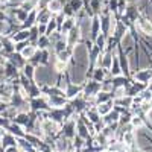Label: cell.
Masks as SVG:
<instances>
[{
  "instance_id": "6da1fadb",
  "label": "cell",
  "mask_w": 152,
  "mask_h": 152,
  "mask_svg": "<svg viewBox=\"0 0 152 152\" xmlns=\"http://www.w3.org/2000/svg\"><path fill=\"white\" fill-rule=\"evenodd\" d=\"M31 104V111H49L50 110V105H49V100H47V96L46 94H41L38 97H32L29 100Z\"/></svg>"
},
{
  "instance_id": "2e32d148",
  "label": "cell",
  "mask_w": 152,
  "mask_h": 152,
  "mask_svg": "<svg viewBox=\"0 0 152 152\" xmlns=\"http://www.w3.org/2000/svg\"><path fill=\"white\" fill-rule=\"evenodd\" d=\"M107 73H108V70H105L102 67H94V70L91 72L90 76H91V79H94L97 82H104L107 78Z\"/></svg>"
},
{
  "instance_id": "cb8c5ba5",
  "label": "cell",
  "mask_w": 152,
  "mask_h": 152,
  "mask_svg": "<svg viewBox=\"0 0 152 152\" xmlns=\"http://www.w3.org/2000/svg\"><path fill=\"white\" fill-rule=\"evenodd\" d=\"M55 31H58V24H56L55 17H52V20L47 23V32H46V35H50V34L55 32Z\"/></svg>"
},
{
  "instance_id": "7c38bea8",
  "label": "cell",
  "mask_w": 152,
  "mask_h": 152,
  "mask_svg": "<svg viewBox=\"0 0 152 152\" xmlns=\"http://www.w3.org/2000/svg\"><path fill=\"white\" fill-rule=\"evenodd\" d=\"M119 119H120V111L113 108L108 114H105V116L102 117V122L105 125H110V123H114V122H119Z\"/></svg>"
},
{
  "instance_id": "8fae6325",
  "label": "cell",
  "mask_w": 152,
  "mask_h": 152,
  "mask_svg": "<svg viewBox=\"0 0 152 152\" xmlns=\"http://www.w3.org/2000/svg\"><path fill=\"white\" fill-rule=\"evenodd\" d=\"M82 93V85H78V84H69V87L66 88V96L67 99H73L76 96H79Z\"/></svg>"
},
{
  "instance_id": "e0dca14e",
  "label": "cell",
  "mask_w": 152,
  "mask_h": 152,
  "mask_svg": "<svg viewBox=\"0 0 152 152\" xmlns=\"http://www.w3.org/2000/svg\"><path fill=\"white\" fill-rule=\"evenodd\" d=\"M29 120H31V113H24V111H20L17 116L14 117V120L12 122H15V123H18V125H21L23 128H26V125L29 123Z\"/></svg>"
},
{
  "instance_id": "7402d4cb",
  "label": "cell",
  "mask_w": 152,
  "mask_h": 152,
  "mask_svg": "<svg viewBox=\"0 0 152 152\" xmlns=\"http://www.w3.org/2000/svg\"><path fill=\"white\" fill-rule=\"evenodd\" d=\"M35 46L38 49H49L50 47V40H49V37L47 35H40L38 37V40L35 43Z\"/></svg>"
},
{
  "instance_id": "3957f363",
  "label": "cell",
  "mask_w": 152,
  "mask_h": 152,
  "mask_svg": "<svg viewBox=\"0 0 152 152\" xmlns=\"http://www.w3.org/2000/svg\"><path fill=\"white\" fill-rule=\"evenodd\" d=\"M72 149H75V148H73V143H72L70 138L61 135V134L55 138V143H53L55 152H67V151H72Z\"/></svg>"
},
{
  "instance_id": "7a4b0ae2",
  "label": "cell",
  "mask_w": 152,
  "mask_h": 152,
  "mask_svg": "<svg viewBox=\"0 0 152 152\" xmlns=\"http://www.w3.org/2000/svg\"><path fill=\"white\" fill-rule=\"evenodd\" d=\"M100 84L102 82H97L94 79H88L82 84V94L84 97H90V96H96L100 91Z\"/></svg>"
},
{
  "instance_id": "44dd1931",
  "label": "cell",
  "mask_w": 152,
  "mask_h": 152,
  "mask_svg": "<svg viewBox=\"0 0 152 152\" xmlns=\"http://www.w3.org/2000/svg\"><path fill=\"white\" fill-rule=\"evenodd\" d=\"M35 69H37V67H35L34 64H31V62L28 61V64L21 69V73H23L24 76H26L28 79L34 81V78H35Z\"/></svg>"
},
{
  "instance_id": "d6986e66",
  "label": "cell",
  "mask_w": 152,
  "mask_h": 152,
  "mask_svg": "<svg viewBox=\"0 0 152 152\" xmlns=\"http://www.w3.org/2000/svg\"><path fill=\"white\" fill-rule=\"evenodd\" d=\"M76 135H79V137H82V138L90 137V131H88L87 125H85L81 119H78V122H76Z\"/></svg>"
},
{
  "instance_id": "4dcf8cb0",
  "label": "cell",
  "mask_w": 152,
  "mask_h": 152,
  "mask_svg": "<svg viewBox=\"0 0 152 152\" xmlns=\"http://www.w3.org/2000/svg\"><path fill=\"white\" fill-rule=\"evenodd\" d=\"M37 152H40V151H37Z\"/></svg>"
},
{
  "instance_id": "52a82bcc",
  "label": "cell",
  "mask_w": 152,
  "mask_h": 152,
  "mask_svg": "<svg viewBox=\"0 0 152 152\" xmlns=\"http://www.w3.org/2000/svg\"><path fill=\"white\" fill-rule=\"evenodd\" d=\"M6 131H8L9 134H12V135H15L17 138H20V137H24V135H26V129H24L21 125L15 123V122H11V123L8 125Z\"/></svg>"
},
{
  "instance_id": "8992f818",
  "label": "cell",
  "mask_w": 152,
  "mask_h": 152,
  "mask_svg": "<svg viewBox=\"0 0 152 152\" xmlns=\"http://www.w3.org/2000/svg\"><path fill=\"white\" fill-rule=\"evenodd\" d=\"M8 61L11 62V64H14L17 69H23L24 66L28 64V59H26V58H23V55H21L20 52H14V53H11Z\"/></svg>"
},
{
  "instance_id": "f546056e",
  "label": "cell",
  "mask_w": 152,
  "mask_h": 152,
  "mask_svg": "<svg viewBox=\"0 0 152 152\" xmlns=\"http://www.w3.org/2000/svg\"><path fill=\"white\" fill-rule=\"evenodd\" d=\"M0 102H2V99H0Z\"/></svg>"
},
{
  "instance_id": "30bf717a",
  "label": "cell",
  "mask_w": 152,
  "mask_h": 152,
  "mask_svg": "<svg viewBox=\"0 0 152 152\" xmlns=\"http://www.w3.org/2000/svg\"><path fill=\"white\" fill-rule=\"evenodd\" d=\"M46 8L52 12L53 15H56V14H59V12H62V9H64V0H49Z\"/></svg>"
},
{
  "instance_id": "9a60e30c",
  "label": "cell",
  "mask_w": 152,
  "mask_h": 152,
  "mask_svg": "<svg viewBox=\"0 0 152 152\" xmlns=\"http://www.w3.org/2000/svg\"><path fill=\"white\" fill-rule=\"evenodd\" d=\"M96 108H97V113L100 114V117H104L105 114H108L114 108V102H113V99H110V100H107V102H104V104L96 105Z\"/></svg>"
},
{
  "instance_id": "ba28073f",
  "label": "cell",
  "mask_w": 152,
  "mask_h": 152,
  "mask_svg": "<svg viewBox=\"0 0 152 152\" xmlns=\"http://www.w3.org/2000/svg\"><path fill=\"white\" fill-rule=\"evenodd\" d=\"M37 23H44V24H47L50 20H52V17H53V14L50 12L47 8H40V9H37Z\"/></svg>"
},
{
  "instance_id": "f1b7e54d",
  "label": "cell",
  "mask_w": 152,
  "mask_h": 152,
  "mask_svg": "<svg viewBox=\"0 0 152 152\" xmlns=\"http://www.w3.org/2000/svg\"><path fill=\"white\" fill-rule=\"evenodd\" d=\"M67 152H78V151H76V149H72V151H67Z\"/></svg>"
},
{
  "instance_id": "484cf974",
  "label": "cell",
  "mask_w": 152,
  "mask_h": 152,
  "mask_svg": "<svg viewBox=\"0 0 152 152\" xmlns=\"http://www.w3.org/2000/svg\"><path fill=\"white\" fill-rule=\"evenodd\" d=\"M146 117L149 119V125H151V128H152V108H151V111L146 114Z\"/></svg>"
},
{
  "instance_id": "5bb4252c",
  "label": "cell",
  "mask_w": 152,
  "mask_h": 152,
  "mask_svg": "<svg viewBox=\"0 0 152 152\" xmlns=\"http://www.w3.org/2000/svg\"><path fill=\"white\" fill-rule=\"evenodd\" d=\"M29 35H31V31L26 29V28H23V29L17 31L11 38L14 40V43H18V41H29Z\"/></svg>"
},
{
  "instance_id": "4316f807",
  "label": "cell",
  "mask_w": 152,
  "mask_h": 152,
  "mask_svg": "<svg viewBox=\"0 0 152 152\" xmlns=\"http://www.w3.org/2000/svg\"><path fill=\"white\" fill-rule=\"evenodd\" d=\"M11 2V0H0V3H2V5H8Z\"/></svg>"
},
{
  "instance_id": "d4e9b609",
  "label": "cell",
  "mask_w": 152,
  "mask_h": 152,
  "mask_svg": "<svg viewBox=\"0 0 152 152\" xmlns=\"http://www.w3.org/2000/svg\"><path fill=\"white\" fill-rule=\"evenodd\" d=\"M5 152H21V151L18 149V146H9L5 149Z\"/></svg>"
},
{
  "instance_id": "ac0fdd59",
  "label": "cell",
  "mask_w": 152,
  "mask_h": 152,
  "mask_svg": "<svg viewBox=\"0 0 152 152\" xmlns=\"http://www.w3.org/2000/svg\"><path fill=\"white\" fill-rule=\"evenodd\" d=\"M37 14H38L37 9L28 12V17H26V20L23 21L21 26H23V28H26V29H31L32 26H35V24H37Z\"/></svg>"
},
{
  "instance_id": "5b68a950",
  "label": "cell",
  "mask_w": 152,
  "mask_h": 152,
  "mask_svg": "<svg viewBox=\"0 0 152 152\" xmlns=\"http://www.w3.org/2000/svg\"><path fill=\"white\" fill-rule=\"evenodd\" d=\"M47 100L50 108H62L69 102L67 96H47Z\"/></svg>"
},
{
  "instance_id": "277c9868",
  "label": "cell",
  "mask_w": 152,
  "mask_h": 152,
  "mask_svg": "<svg viewBox=\"0 0 152 152\" xmlns=\"http://www.w3.org/2000/svg\"><path fill=\"white\" fill-rule=\"evenodd\" d=\"M134 79L137 82H142V84H149V81L152 79V69H142V70H137L132 73Z\"/></svg>"
},
{
  "instance_id": "ffe728a7",
  "label": "cell",
  "mask_w": 152,
  "mask_h": 152,
  "mask_svg": "<svg viewBox=\"0 0 152 152\" xmlns=\"http://www.w3.org/2000/svg\"><path fill=\"white\" fill-rule=\"evenodd\" d=\"M37 50H38V47H37L35 44H31V43H29L26 47H24V49L21 50L20 53L23 55V58H26V59L29 61V59H31V58L35 55V52H37Z\"/></svg>"
},
{
  "instance_id": "4fadbf2b",
  "label": "cell",
  "mask_w": 152,
  "mask_h": 152,
  "mask_svg": "<svg viewBox=\"0 0 152 152\" xmlns=\"http://www.w3.org/2000/svg\"><path fill=\"white\" fill-rule=\"evenodd\" d=\"M0 146L2 148H9V146H17V137L12 135L9 132H6L2 138H0Z\"/></svg>"
},
{
  "instance_id": "603a6c76",
  "label": "cell",
  "mask_w": 152,
  "mask_h": 152,
  "mask_svg": "<svg viewBox=\"0 0 152 152\" xmlns=\"http://www.w3.org/2000/svg\"><path fill=\"white\" fill-rule=\"evenodd\" d=\"M110 99H113L111 93L100 90V91L96 94V104H97V105H99V104H104V102H107V100H110Z\"/></svg>"
},
{
  "instance_id": "9c48e42d",
  "label": "cell",
  "mask_w": 152,
  "mask_h": 152,
  "mask_svg": "<svg viewBox=\"0 0 152 152\" xmlns=\"http://www.w3.org/2000/svg\"><path fill=\"white\" fill-rule=\"evenodd\" d=\"M76 24H78V20H76V17H66V20H64V23H62L59 32H61L62 35H67V34L76 26Z\"/></svg>"
},
{
  "instance_id": "83f0119b",
  "label": "cell",
  "mask_w": 152,
  "mask_h": 152,
  "mask_svg": "<svg viewBox=\"0 0 152 152\" xmlns=\"http://www.w3.org/2000/svg\"><path fill=\"white\" fill-rule=\"evenodd\" d=\"M148 88H149V90H151V91H152V79H151V81H149V84H148Z\"/></svg>"
}]
</instances>
